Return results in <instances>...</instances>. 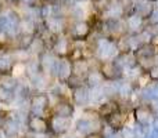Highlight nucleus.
Returning a JSON list of instances; mask_svg holds the SVG:
<instances>
[{"mask_svg":"<svg viewBox=\"0 0 158 138\" xmlns=\"http://www.w3.org/2000/svg\"><path fill=\"white\" fill-rule=\"evenodd\" d=\"M93 54L97 58L98 62H104V61H114L119 53H118L115 40L110 37H100L96 39L94 41Z\"/></svg>","mask_w":158,"mask_h":138,"instance_id":"obj_1","label":"nucleus"},{"mask_svg":"<svg viewBox=\"0 0 158 138\" xmlns=\"http://www.w3.org/2000/svg\"><path fill=\"white\" fill-rule=\"evenodd\" d=\"M29 115L33 116H50V100L47 93H33L29 95Z\"/></svg>","mask_w":158,"mask_h":138,"instance_id":"obj_2","label":"nucleus"},{"mask_svg":"<svg viewBox=\"0 0 158 138\" xmlns=\"http://www.w3.org/2000/svg\"><path fill=\"white\" fill-rule=\"evenodd\" d=\"M98 70L103 75L106 81H117L122 80L125 77V72L123 69L118 65L115 61H104V62H98Z\"/></svg>","mask_w":158,"mask_h":138,"instance_id":"obj_3","label":"nucleus"},{"mask_svg":"<svg viewBox=\"0 0 158 138\" xmlns=\"http://www.w3.org/2000/svg\"><path fill=\"white\" fill-rule=\"evenodd\" d=\"M49 120V130L53 136H64L68 134V131L72 127V119L69 117H61V116H54L50 115L47 117Z\"/></svg>","mask_w":158,"mask_h":138,"instance_id":"obj_4","label":"nucleus"},{"mask_svg":"<svg viewBox=\"0 0 158 138\" xmlns=\"http://www.w3.org/2000/svg\"><path fill=\"white\" fill-rule=\"evenodd\" d=\"M135 122H136V124L142 126L143 128H150L151 127V123H153L154 120V112L153 109H151L150 105H137L136 108H135Z\"/></svg>","mask_w":158,"mask_h":138,"instance_id":"obj_5","label":"nucleus"},{"mask_svg":"<svg viewBox=\"0 0 158 138\" xmlns=\"http://www.w3.org/2000/svg\"><path fill=\"white\" fill-rule=\"evenodd\" d=\"M74 113H75V105L68 98L56 101V102L50 106V115H54V116L69 117V119H72Z\"/></svg>","mask_w":158,"mask_h":138,"instance_id":"obj_6","label":"nucleus"},{"mask_svg":"<svg viewBox=\"0 0 158 138\" xmlns=\"http://www.w3.org/2000/svg\"><path fill=\"white\" fill-rule=\"evenodd\" d=\"M69 36L72 41H83L89 37L90 32H92V26L87 21H79V22H74L71 28H69Z\"/></svg>","mask_w":158,"mask_h":138,"instance_id":"obj_7","label":"nucleus"},{"mask_svg":"<svg viewBox=\"0 0 158 138\" xmlns=\"http://www.w3.org/2000/svg\"><path fill=\"white\" fill-rule=\"evenodd\" d=\"M25 127L28 128L29 133H50L49 130V120L47 117L43 116H33L29 115L27 117V122H25Z\"/></svg>","mask_w":158,"mask_h":138,"instance_id":"obj_8","label":"nucleus"},{"mask_svg":"<svg viewBox=\"0 0 158 138\" xmlns=\"http://www.w3.org/2000/svg\"><path fill=\"white\" fill-rule=\"evenodd\" d=\"M72 46H74V43H72L71 39L67 37V36L60 35V36H57V39H54V41H53L52 53L60 58L68 57L71 50H72Z\"/></svg>","mask_w":158,"mask_h":138,"instance_id":"obj_9","label":"nucleus"},{"mask_svg":"<svg viewBox=\"0 0 158 138\" xmlns=\"http://www.w3.org/2000/svg\"><path fill=\"white\" fill-rule=\"evenodd\" d=\"M28 80H29V87L35 93H44L52 86V84H50L52 79L43 72H38V73H35V75L29 76Z\"/></svg>","mask_w":158,"mask_h":138,"instance_id":"obj_10","label":"nucleus"},{"mask_svg":"<svg viewBox=\"0 0 158 138\" xmlns=\"http://www.w3.org/2000/svg\"><path fill=\"white\" fill-rule=\"evenodd\" d=\"M44 29L53 36H60L65 30V19L64 17L52 15L47 19H44Z\"/></svg>","mask_w":158,"mask_h":138,"instance_id":"obj_11","label":"nucleus"},{"mask_svg":"<svg viewBox=\"0 0 158 138\" xmlns=\"http://www.w3.org/2000/svg\"><path fill=\"white\" fill-rule=\"evenodd\" d=\"M103 14L106 15L107 19H122V17H125V7H123L121 0H110L107 8L103 11Z\"/></svg>","mask_w":158,"mask_h":138,"instance_id":"obj_12","label":"nucleus"},{"mask_svg":"<svg viewBox=\"0 0 158 138\" xmlns=\"http://www.w3.org/2000/svg\"><path fill=\"white\" fill-rule=\"evenodd\" d=\"M72 75V64L67 57L58 58L57 61V69H56V80L65 83L68 77Z\"/></svg>","mask_w":158,"mask_h":138,"instance_id":"obj_13","label":"nucleus"},{"mask_svg":"<svg viewBox=\"0 0 158 138\" xmlns=\"http://www.w3.org/2000/svg\"><path fill=\"white\" fill-rule=\"evenodd\" d=\"M71 102L79 108H85L89 105V87L86 84L71 90Z\"/></svg>","mask_w":158,"mask_h":138,"instance_id":"obj_14","label":"nucleus"},{"mask_svg":"<svg viewBox=\"0 0 158 138\" xmlns=\"http://www.w3.org/2000/svg\"><path fill=\"white\" fill-rule=\"evenodd\" d=\"M125 25H126V32H128V35H139V33L144 29V28H143L144 19L133 13L126 17Z\"/></svg>","mask_w":158,"mask_h":138,"instance_id":"obj_15","label":"nucleus"},{"mask_svg":"<svg viewBox=\"0 0 158 138\" xmlns=\"http://www.w3.org/2000/svg\"><path fill=\"white\" fill-rule=\"evenodd\" d=\"M117 111H119V102L117 100H107L104 101L103 104L97 106L96 112L97 115L100 116V119H104L106 120L108 116H111L112 113H115Z\"/></svg>","mask_w":158,"mask_h":138,"instance_id":"obj_16","label":"nucleus"},{"mask_svg":"<svg viewBox=\"0 0 158 138\" xmlns=\"http://www.w3.org/2000/svg\"><path fill=\"white\" fill-rule=\"evenodd\" d=\"M126 119H128L126 112H123V111H121V109H119V111H117L115 113H112L111 116L107 117L104 122H106L107 124L112 128V130L119 131L123 126H126Z\"/></svg>","mask_w":158,"mask_h":138,"instance_id":"obj_17","label":"nucleus"},{"mask_svg":"<svg viewBox=\"0 0 158 138\" xmlns=\"http://www.w3.org/2000/svg\"><path fill=\"white\" fill-rule=\"evenodd\" d=\"M71 64H72V75L81 76L83 79L86 77V75L92 69V65H90L87 58H79V60L71 61Z\"/></svg>","mask_w":158,"mask_h":138,"instance_id":"obj_18","label":"nucleus"},{"mask_svg":"<svg viewBox=\"0 0 158 138\" xmlns=\"http://www.w3.org/2000/svg\"><path fill=\"white\" fill-rule=\"evenodd\" d=\"M140 98L146 102H158V83H148L142 89Z\"/></svg>","mask_w":158,"mask_h":138,"instance_id":"obj_19","label":"nucleus"},{"mask_svg":"<svg viewBox=\"0 0 158 138\" xmlns=\"http://www.w3.org/2000/svg\"><path fill=\"white\" fill-rule=\"evenodd\" d=\"M104 77L103 75L100 73V70L98 69H90V72L86 75V77H85V83H86V86L89 87V89H93V87H100L104 84Z\"/></svg>","mask_w":158,"mask_h":138,"instance_id":"obj_20","label":"nucleus"},{"mask_svg":"<svg viewBox=\"0 0 158 138\" xmlns=\"http://www.w3.org/2000/svg\"><path fill=\"white\" fill-rule=\"evenodd\" d=\"M135 14H137L139 17H142L143 19L150 18V15L154 11V6L151 4V2H147V0H142L139 2L136 6L133 7Z\"/></svg>","mask_w":158,"mask_h":138,"instance_id":"obj_21","label":"nucleus"},{"mask_svg":"<svg viewBox=\"0 0 158 138\" xmlns=\"http://www.w3.org/2000/svg\"><path fill=\"white\" fill-rule=\"evenodd\" d=\"M28 51H29V54L32 55V57H39V55H42L44 51H47L46 43H44L43 39H42L39 35H36L35 37H33V40H32V43H31Z\"/></svg>","mask_w":158,"mask_h":138,"instance_id":"obj_22","label":"nucleus"},{"mask_svg":"<svg viewBox=\"0 0 158 138\" xmlns=\"http://www.w3.org/2000/svg\"><path fill=\"white\" fill-rule=\"evenodd\" d=\"M156 53L157 47H154L153 44H142L135 51V57H136V60H139V58H154Z\"/></svg>","mask_w":158,"mask_h":138,"instance_id":"obj_23","label":"nucleus"},{"mask_svg":"<svg viewBox=\"0 0 158 138\" xmlns=\"http://www.w3.org/2000/svg\"><path fill=\"white\" fill-rule=\"evenodd\" d=\"M14 65V60L11 58L10 53H4L0 55V75H6L11 70Z\"/></svg>","mask_w":158,"mask_h":138,"instance_id":"obj_24","label":"nucleus"},{"mask_svg":"<svg viewBox=\"0 0 158 138\" xmlns=\"http://www.w3.org/2000/svg\"><path fill=\"white\" fill-rule=\"evenodd\" d=\"M86 8L83 7V6L81 4H74L71 7V11H69V17H71L72 19H74L75 22H79V21H86Z\"/></svg>","mask_w":158,"mask_h":138,"instance_id":"obj_25","label":"nucleus"},{"mask_svg":"<svg viewBox=\"0 0 158 138\" xmlns=\"http://www.w3.org/2000/svg\"><path fill=\"white\" fill-rule=\"evenodd\" d=\"M18 86V79L13 77L10 73H6V75H0V87H4L7 90H15Z\"/></svg>","mask_w":158,"mask_h":138,"instance_id":"obj_26","label":"nucleus"},{"mask_svg":"<svg viewBox=\"0 0 158 138\" xmlns=\"http://www.w3.org/2000/svg\"><path fill=\"white\" fill-rule=\"evenodd\" d=\"M10 75L15 79H22L27 76V66L25 62H14L13 68L10 70Z\"/></svg>","mask_w":158,"mask_h":138,"instance_id":"obj_27","label":"nucleus"},{"mask_svg":"<svg viewBox=\"0 0 158 138\" xmlns=\"http://www.w3.org/2000/svg\"><path fill=\"white\" fill-rule=\"evenodd\" d=\"M15 100V93L13 90H7L4 87H0V104H13Z\"/></svg>","mask_w":158,"mask_h":138,"instance_id":"obj_28","label":"nucleus"},{"mask_svg":"<svg viewBox=\"0 0 158 138\" xmlns=\"http://www.w3.org/2000/svg\"><path fill=\"white\" fill-rule=\"evenodd\" d=\"M65 84L68 86L69 90H74V89H78L81 86H85V79L81 77V76H77V75H71L68 77V80L65 81Z\"/></svg>","mask_w":158,"mask_h":138,"instance_id":"obj_29","label":"nucleus"},{"mask_svg":"<svg viewBox=\"0 0 158 138\" xmlns=\"http://www.w3.org/2000/svg\"><path fill=\"white\" fill-rule=\"evenodd\" d=\"M146 75L151 81H158V64L153 65L150 69L146 70Z\"/></svg>","mask_w":158,"mask_h":138,"instance_id":"obj_30","label":"nucleus"},{"mask_svg":"<svg viewBox=\"0 0 158 138\" xmlns=\"http://www.w3.org/2000/svg\"><path fill=\"white\" fill-rule=\"evenodd\" d=\"M27 138H53V134L52 133H29L27 136Z\"/></svg>","mask_w":158,"mask_h":138,"instance_id":"obj_31","label":"nucleus"},{"mask_svg":"<svg viewBox=\"0 0 158 138\" xmlns=\"http://www.w3.org/2000/svg\"><path fill=\"white\" fill-rule=\"evenodd\" d=\"M22 3V6H27V7H35V4L38 3V0H19Z\"/></svg>","mask_w":158,"mask_h":138,"instance_id":"obj_32","label":"nucleus"},{"mask_svg":"<svg viewBox=\"0 0 158 138\" xmlns=\"http://www.w3.org/2000/svg\"><path fill=\"white\" fill-rule=\"evenodd\" d=\"M83 138H104V137L100 131H94V133H90V134H87V136H85Z\"/></svg>","mask_w":158,"mask_h":138,"instance_id":"obj_33","label":"nucleus"},{"mask_svg":"<svg viewBox=\"0 0 158 138\" xmlns=\"http://www.w3.org/2000/svg\"><path fill=\"white\" fill-rule=\"evenodd\" d=\"M150 44H153L154 47H158V33H156V35H153V37H151Z\"/></svg>","mask_w":158,"mask_h":138,"instance_id":"obj_34","label":"nucleus"},{"mask_svg":"<svg viewBox=\"0 0 158 138\" xmlns=\"http://www.w3.org/2000/svg\"><path fill=\"white\" fill-rule=\"evenodd\" d=\"M106 138H122V136H121V131H114L111 136H108Z\"/></svg>","mask_w":158,"mask_h":138,"instance_id":"obj_35","label":"nucleus"},{"mask_svg":"<svg viewBox=\"0 0 158 138\" xmlns=\"http://www.w3.org/2000/svg\"><path fill=\"white\" fill-rule=\"evenodd\" d=\"M151 109H153L154 113L158 115V102H151Z\"/></svg>","mask_w":158,"mask_h":138,"instance_id":"obj_36","label":"nucleus"},{"mask_svg":"<svg viewBox=\"0 0 158 138\" xmlns=\"http://www.w3.org/2000/svg\"><path fill=\"white\" fill-rule=\"evenodd\" d=\"M61 138H81L77 134H64V136H61Z\"/></svg>","mask_w":158,"mask_h":138,"instance_id":"obj_37","label":"nucleus"},{"mask_svg":"<svg viewBox=\"0 0 158 138\" xmlns=\"http://www.w3.org/2000/svg\"><path fill=\"white\" fill-rule=\"evenodd\" d=\"M0 138H7V137H6V133H4V130H3L2 127H0Z\"/></svg>","mask_w":158,"mask_h":138,"instance_id":"obj_38","label":"nucleus"},{"mask_svg":"<svg viewBox=\"0 0 158 138\" xmlns=\"http://www.w3.org/2000/svg\"><path fill=\"white\" fill-rule=\"evenodd\" d=\"M61 2H63V3H64V4H65V3H71V2H72V0H61Z\"/></svg>","mask_w":158,"mask_h":138,"instance_id":"obj_39","label":"nucleus"},{"mask_svg":"<svg viewBox=\"0 0 158 138\" xmlns=\"http://www.w3.org/2000/svg\"><path fill=\"white\" fill-rule=\"evenodd\" d=\"M2 10H3V2L0 0V11H2Z\"/></svg>","mask_w":158,"mask_h":138,"instance_id":"obj_40","label":"nucleus"},{"mask_svg":"<svg viewBox=\"0 0 158 138\" xmlns=\"http://www.w3.org/2000/svg\"><path fill=\"white\" fill-rule=\"evenodd\" d=\"M44 2H47V3H53V2H56V0H44Z\"/></svg>","mask_w":158,"mask_h":138,"instance_id":"obj_41","label":"nucleus"},{"mask_svg":"<svg viewBox=\"0 0 158 138\" xmlns=\"http://www.w3.org/2000/svg\"><path fill=\"white\" fill-rule=\"evenodd\" d=\"M147 2H156V0H147Z\"/></svg>","mask_w":158,"mask_h":138,"instance_id":"obj_42","label":"nucleus"},{"mask_svg":"<svg viewBox=\"0 0 158 138\" xmlns=\"http://www.w3.org/2000/svg\"><path fill=\"white\" fill-rule=\"evenodd\" d=\"M93 2H97V0H93Z\"/></svg>","mask_w":158,"mask_h":138,"instance_id":"obj_43","label":"nucleus"}]
</instances>
